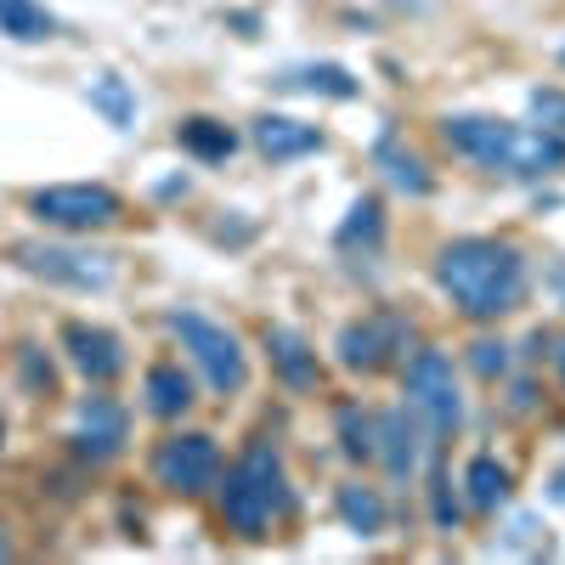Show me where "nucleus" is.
<instances>
[{
    "label": "nucleus",
    "instance_id": "nucleus-8",
    "mask_svg": "<svg viewBox=\"0 0 565 565\" xmlns=\"http://www.w3.org/2000/svg\"><path fill=\"white\" fill-rule=\"evenodd\" d=\"M12 260L28 278H46L57 289H108L114 283V255L103 249H80V244H46V238H23L12 244Z\"/></svg>",
    "mask_w": 565,
    "mask_h": 565
},
{
    "label": "nucleus",
    "instance_id": "nucleus-26",
    "mask_svg": "<svg viewBox=\"0 0 565 565\" xmlns=\"http://www.w3.org/2000/svg\"><path fill=\"white\" fill-rule=\"evenodd\" d=\"M429 520H436V531H447V538L463 526V497L452 492L447 475H436V486H429Z\"/></svg>",
    "mask_w": 565,
    "mask_h": 565
},
{
    "label": "nucleus",
    "instance_id": "nucleus-31",
    "mask_svg": "<svg viewBox=\"0 0 565 565\" xmlns=\"http://www.w3.org/2000/svg\"><path fill=\"white\" fill-rule=\"evenodd\" d=\"M12 554H17V543H12V526L0 520V560H12Z\"/></svg>",
    "mask_w": 565,
    "mask_h": 565
},
{
    "label": "nucleus",
    "instance_id": "nucleus-33",
    "mask_svg": "<svg viewBox=\"0 0 565 565\" xmlns=\"http://www.w3.org/2000/svg\"><path fill=\"white\" fill-rule=\"evenodd\" d=\"M560 62H565V46H560Z\"/></svg>",
    "mask_w": 565,
    "mask_h": 565
},
{
    "label": "nucleus",
    "instance_id": "nucleus-12",
    "mask_svg": "<svg viewBox=\"0 0 565 565\" xmlns=\"http://www.w3.org/2000/svg\"><path fill=\"white\" fill-rule=\"evenodd\" d=\"M57 340H62V356H69L91 385H108V379H119L130 368L125 340L108 334V328H96V322H62Z\"/></svg>",
    "mask_w": 565,
    "mask_h": 565
},
{
    "label": "nucleus",
    "instance_id": "nucleus-1",
    "mask_svg": "<svg viewBox=\"0 0 565 565\" xmlns=\"http://www.w3.org/2000/svg\"><path fill=\"white\" fill-rule=\"evenodd\" d=\"M436 283L470 322H497L526 306V255L504 238H458L436 255Z\"/></svg>",
    "mask_w": 565,
    "mask_h": 565
},
{
    "label": "nucleus",
    "instance_id": "nucleus-14",
    "mask_svg": "<svg viewBox=\"0 0 565 565\" xmlns=\"http://www.w3.org/2000/svg\"><path fill=\"white\" fill-rule=\"evenodd\" d=\"M255 148L272 158V164H289V158L322 153V130L289 119V114H260V119H255Z\"/></svg>",
    "mask_w": 565,
    "mask_h": 565
},
{
    "label": "nucleus",
    "instance_id": "nucleus-30",
    "mask_svg": "<svg viewBox=\"0 0 565 565\" xmlns=\"http://www.w3.org/2000/svg\"><path fill=\"white\" fill-rule=\"evenodd\" d=\"M554 351H549V362H554V374H560V385H565V334L560 340H549Z\"/></svg>",
    "mask_w": 565,
    "mask_h": 565
},
{
    "label": "nucleus",
    "instance_id": "nucleus-20",
    "mask_svg": "<svg viewBox=\"0 0 565 565\" xmlns=\"http://www.w3.org/2000/svg\"><path fill=\"white\" fill-rule=\"evenodd\" d=\"M283 91H311V96H334V103H351V96L362 91L351 80V69H340V62H306V69H294L278 80Z\"/></svg>",
    "mask_w": 565,
    "mask_h": 565
},
{
    "label": "nucleus",
    "instance_id": "nucleus-22",
    "mask_svg": "<svg viewBox=\"0 0 565 565\" xmlns=\"http://www.w3.org/2000/svg\"><path fill=\"white\" fill-rule=\"evenodd\" d=\"M176 142H181L192 158H204V164H221V158L238 153V137H232L221 119H187V125L176 130Z\"/></svg>",
    "mask_w": 565,
    "mask_h": 565
},
{
    "label": "nucleus",
    "instance_id": "nucleus-7",
    "mask_svg": "<svg viewBox=\"0 0 565 565\" xmlns=\"http://www.w3.org/2000/svg\"><path fill=\"white\" fill-rule=\"evenodd\" d=\"M153 481L176 497H204L221 481V447L204 429H176L153 447Z\"/></svg>",
    "mask_w": 565,
    "mask_h": 565
},
{
    "label": "nucleus",
    "instance_id": "nucleus-6",
    "mask_svg": "<svg viewBox=\"0 0 565 565\" xmlns=\"http://www.w3.org/2000/svg\"><path fill=\"white\" fill-rule=\"evenodd\" d=\"M408 408L429 424V436H452L463 424V396H458V379H452V356L424 345L408 356Z\"/></svg>",
    "mask_w": 565,
    "mask_h": 565
},
{
    "label": "nucleus",
    "instance_id": "nucleus-16",
    "mask_svg": "<svg viewBox=\"0 0 565 565\" xmlns=\"http://www.w3.org/2000/svg\"><path fill=\"white\" fill-rule=\"evenodd\" d=\"M509 486H515V475H509L492 452H475L470 463H463V509L497 515V509L509 504Z\"/></svg>",
    "mask_w": 565,
    "mask_h": 565
},
{
    "label": "nucleus",
    "instance_id": "nucleus-17",
    "mask_svg": "<svg viewBox=\"0 0 565 565\" xmlns=\"http://www.w3.org/2000/svg\"><path fill=\"white\" fill-rule=\"evenodd\" d=\"M374 164L385 170V181L396 187V192H408V198H424L429 187V170H424V158L413 153V148H402V137H396V130H385L379 137V148H374Z\"/></svg>",
    "mask_w": 565,
    "mask_h": 565
},
{
    "label": "nucleus",
    "instance_id": "nucleus-25",
    "mask_svg": "<svg viewBox=\"0 0 565 565\" xmlns=\"http://www.w3.org/2000/svg\"><path fill=\"white\" fill-rule=\"evenodd\" d=\"M17 368H23V390L40 396V402H51V396H57V368L46 362V351L40 345H23L17 351Z\"/></svg>",
    "mask_w": 565,
    "mask_h": 565
},
{
    "label": "nucleus",
    "instance_id": "nucleus-19",
    "mask_svg": "<svg viewBox=\"0 0 565 565\" xmlns=\"http://www.w3.org/2000/svg\"><path fill=\"white\" fill-rule=\"evenodd\" d=\"M0 35L17 40V46H40L57 35V17L40 0H0Z\"/></svg>",
    "mask_w": 565,
    "mask_h": 565
},
{
    "label": "nucleus",
    "instance_id": "nucleus-18",
    "mask_svg": "<svg viewBox=\"0 0 565 565\" xmlns=\"http://www.w3.org/2000/svg\"><path fill=\"white\" fill-rule=\"evenodd\" d=\"M334 509H340V520L356 531V538H379L385 520H390L379 486H362V481H351V486H340V492H334Z\"/></svg>",
    "mask_w": 565,
    "mask_h": 565
},
{
    "label": "nucleus",
    "instance_id": "nucleus-23",
    "mask_svg": "<svg viewBox=\"0 0 565 565\" xmlns=\"http://www.w3.org/2000/svg\"><path fill=\"white\" fill-rule=\"evenodd\" d=\"M334 429H340L345 458H356V463L374 458V447H379V419H374V413H362L356 402H345V408L334 413Z\"/></svg>",
    "mask_w": 565,
    "mask_h": 565
},
{
    "label": "nucleus",
    "instance_id": "nucleus-9",
    "mask_svg": "<svg viewBox=\"0 0 565 565\" xmlns=\"http://www.w3.org/2000/svg\"><path fill=\"white\" fill-rule=\"evenodd\" d=\"M402 345H408V322L390 317V311H374V317H362V322H345L334 351H340V368H351V374H379Z\"/></svg>",
    "mask_w": 565,
    "mask_h": 565
},
{
    "label": "nucleus",
    "instance_id": "nucleus-2",
    "mask_svg": "<svg viewBox=\"0 0 565 565\" xmlns=\"http://www.w3.org/2000/svg\"><path fill=\"white\" fill-rule=\"evenodd\" d=\"M442 142L452 153H463L470 164L492 176H515V181H538V176H554L565 164V137L554 130H526L515 119H492V114H452L442 119Z\"/></svg>",
    "mask_w": 565,
    "mask_h": 565
},
{
    "label": "nucleus",
    "instance_id": "nucleus-21",
    "mask_svg": "<svg viewBox=\"0 0 565 565\" xmlns=\"http://www.w3.org/2000/svg\"><path fill=\"white\" fill-rule=\"evenodd\" d=\"M85 103L103 114L114 130H130V125H137V91H130L119 74H96V80L85 85Z\"/></svg>",
    "mask_w": 565,
    "mask_h": 565
},
{
    "label": "nucleus",
    "instance_id": "nucleus-28",
    "mask_svg": "<svg viewBox=\"0 0 565 565\" xmlns=\"http://www.w3.org/2000/svg\"><path fill=\"white\" fill-rule=\"evenodd\" d=\"M531 119H538L543 130H554V137H565V91H531Z\"/></svg>",
    "mask_w": 565,
    "mask_h": 565
},
{
    "label": "nucleus",
    "instance_id": "nucleus-15",
    "mask_svg": "<svg viewBox=\"0 0 565 565\" xmlns=\"http://www.w3.org/2000/svg\"><path fill=\"white\" fill-rule=\"evenodd\" d=\"M192 402H198V396H192V379H187V368H181L176 356L153 362V368L142 374V408H148L153 419H181Z\"/></svg>",
    "mask_w": 565,
    "mask_h": 565
},
{
    "label": "nucleus",
    "instance_id": "nucleus-29",
    "mask_svg": "<svg viewBox=\"0 0 565 565\" xmlns=\"http://www.w3.org/2000/svg\"><path fill=\"white\" fill-rule=\"evenodd\" d=\"M509 413H520V419H526V413H538V385H531V379H520V385H515Z\"/></svg>",
    "mask_w": 565,
    "mask_h": 565
},
{
    "label": "nucleus",
    "instance_id": "nucleus-10",
    "mask_svg": "<svg viewBox=\"0 0 565 565\" xmlns=\"http://www.w3.org/2000/svg\"><path fill=\"white\" fill-rule=\"evenodd\" d=\"M424 452H429V424L413 408L379 413V447H374V458L385 463L390 481H413L424 470Z\"/></svg>",
    "mask_w": 565,
    "mask_h": 565
},
{
    "label": "nucleus",
    "instance_id": "nucleus-3",
    "mask_svg": "<svg viewBox=\"0 0 565 565\" xmlns=\"http://www.w3.org/2000/svg\"><path fill=\"white\" fill-rule=\"evenodd\" d=\"M215 509H221V526L238 531L244 543L266 538L272 526H283L294 509H301V497H294V481L283 470V452L255 436L238 463L226 470V481H215Z\"/></svg>",
    "mask_w": 565,
    "mask_h": 565
},
{
    "label": "nucleus",
    "instance_id": "nucleus-11",
    "mask_svg": "<svg viewBox=\"0 0 565 565\" xmlns=\"http://www.w3.org/2000/svg\"><path fill=\"white\" fill-rule=\"evenodd\" d=\"M125 442H130V413L114 396H85L74 413V452L91 463H108L125 452Z\"/></svg>",
    "mask_w": 565,
    "mask_h": 565
},
{
    "label": "nucleus",
    "instance_id": "nucleus-13",
    "mask_svg": "<svg viewBox=\"0 0 565 565\" xmlns=\"http://www.w3.org/2000/svg\"><path fill=\"white\" fill-rule=\"evenodd\" d=\"M266 356H272V374L289 385V390H317L322 385V362L311 351V340L301 328H266Z\"/></svg>",
    "mask_w": 565,
    "mask_h": 565
},
{
    "label": "nucleus",
    "instance_id": "nucleus-24",
    "mask_svg": "<svg viewBox=\"0 0 565 565\" xmlns=\"http://www.w3.org/2000/svg\"><path fill=\"white\" fill-rule=\"evenodd\" d=\"M385 238V204L379 198H356L351 204V221L340 226V249H356V244H379Z\"/></svg>",
    "mask_w": 565,
    "mask_h": 565
},
{
    "label": "nucleus",
    "instance_id": "nucleus-27",
    "mask_svg": "<svg viewBox=\"0 0 565 565\" xmlns=\"http://www.w3.org/2000/svg\"><path fill=\"white\" fill-rule=\"evenodd\" d=\"M470 368H475L481 379H504V374H509V345H504V340H475V345H470Z\"/></svg>",
    "mask_w": 565,
    "mask_h": 565
},
{
    "label": "nucleus",
    "instance_id": "nucleus-4",
    "mask_svg": "<svg viewBox=\"0 0 565 565\" xmlns=\"http://www.w3.org/2000/svg\"><path fill=\"white\" fill-rule=\"evenodd\" d=\"M170 334L181 340V351L192 356V368L204 374V385L215 396H238L249 385V356H244L238 334H232L226 322H215L204 311H176L170 317Z\"/></svg>",
    "mask_w": 565,
    "mask_h": 565
},
{
    "label": "nucleus",
    "instance_id": "nucleus-5",
    "mask_svg": "<svg viewBox=\"0 0 565 565\" xmlns=\"http://www.w3.org/2000/svg\"><path fill=\"white\" fill-rule=\"evenodd\" d=\"M28 215L57 232H103L125 215V198L103 181H62V187L28 192Z\"/></svg>",
    "mask_w": 565,
    "mask_h": 565
},
{
    "label": "nucleus",
    "instance_id": "nucleus-32",
    "mask_svg": "<svg viewBox=\"0 0 565 565\" xmlns=\"http://www.w3.org/2000/svg\"><path fill=\"white\" fill-rule=\"evenodd\" d=\"M554 294H560V306H565V260L554 266Z\"/></svg>",
    "mask_w": 565,
    "mask_h": 565
},
{
    "label": "nucleus",
    "instance_id": "nucleus-34",
    "mask_svg": "<svg viewBox=\"0 0 565 565\" xmlns=\"http://www.w3.org/2000/svg\"><path fill=\"white\" fill-rule=\"evenodd\" d=\"M0 442H7V429H0Z\"/></svg>",
    "mask_w": 565,
    "mask_h": 565
}]
</instances>
